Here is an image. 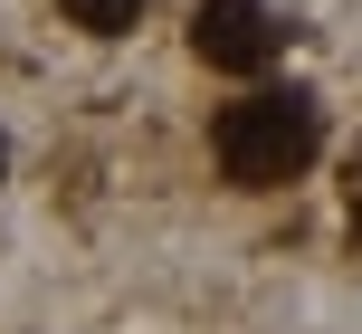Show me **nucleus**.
<instances>
[{"instance_id": "7ed1b4c3", "label": "nucleus", "mask_w": 362, "mask_h": 334, "mask_svg": "<svg viewBox=\"0 0 362 334\" xmlns=\"http://www.w3.org/2000/svg\"><path fill=\"white\" fill-rule=\"evenodd\" d=\"M67 10V29H86V38H124L134 19H144V0H57Z\"/></svg>"}, {"instance_id": "20e7f679", "label": "nucleus", "mask_w": 362, "mask_h": 334, "mask_svg": "<svg viewBox=\"0 0 362 334\" xmlns=\"http://www.w3.org/2000/svg\"><path fill=\"white\" fill-rule=\"evenodd\" d=\"M353 201H362V153H353Z\"/></svg>"}, {"instance_id": "39448f33", "label": "nucleus", "mask_w": 362, "mask_h": 334, "mask_svg": "<svg viewBox=\"0 0 362 334\" xmlns=\"http://www.w3.org/2000/svg\"><path fill=\"white\" fill-rule=\"evenodd\" d=\"M0 172H10V144H0Z\"/></svg>"}, {"instance_id": "f03ea898", "label": "nucleus", "mask_w": 362, "mask_h": 334, "mask_svg": "<svg viewBox=\"0 0 362 334\" xmlns=\"http://www.w3.org/2000/svg\"><path fill=\"white\" fill-rule=\"evenodd\" d=\"M276 10L267 0H200V19H191V48H200V67H219V76H257L276 57Z\"/></svg>"}, {"instance_id": "f257e3e1", "label": "nucleus", "mask_w": 362, "mask_h": 334, "mask_svg": "<svg viewBox=\"0 0 362 334\" xmlns=\"http://www.w3.org/2000/svg\"><path fill=\"white\" fill-rule=\"evenodd\" d=\"M210 153H219V172H229L238 191H276V182H296V172L325 153V105H315L305 86H257V96H238V105H219Z\"/></svg>"}]
</instances>
